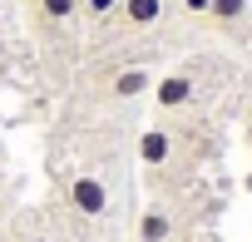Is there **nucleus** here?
I'll return each instance as SVG.
<instances>
[{
  "mask_svg": "<svg viewBox=\"0 0 252 242\" xmlns=\"http://www.w3.org/2000/svg\"><path fill=\"white\" fill-rule=\"evenodd\" d=\"M183 242H213V237H208V232H193V237H183Z\"/></svg>",
  "mask_w": 252,
  "mask_h": 242,
  "instance_id": "nucleus-13",
  "label": "nucleus"
},
{
  "mask_svg": "<svg viewBox=\"0 0 252 242\" xmlns=\"http://www.w3.org/2000/svg\"><path fill=\"white\" fill-rule=\"evenodd\" d=\"M154 104L163 109V114H183V109H193L198 99H203V79H198V64H178V69H168L163 79H154Z\"/></svg>",
  "mask_w": 252,
  "mask_h": 242,
  "instance_id": "nucleus-2",
  "label": "nucleus"
},
{
  "mask_svg": "<svg viewBox=\"0 0 252 242\" xmlns=\"http://www.w3.org/2000/svg\"><path fill=\"white\" fill-rule=\"evenodd\" d=\"M64 203H69V212L79 217V222H104L109 217V183H104V173H74L69 183H64Z\"/></svg>",
  "mask_w": 252,
  "mask_h": 242,
  "instance_id": "nucleus-3",
  "label": "nucleus"
},
{
  "mask_svg": "<svg viewBox=\"0 0 252 242\" xmlns=\"http://www.w3.org/2000/svg\"><path fill=\"white\" fill-rule=\"evenodd\" d=\"M154 89V69L139 60V64H119L114 74H109V84H104V94L114 99V104H124V99H139V94H149Z\"/></svg>",
  "mask_w": 252,
  "mask_h": 242,
  "instance_id": "nucleus-6",
  "label": "nucleus"
},
{
  "mask_svg": "<svg viewBox=\"0 0 252 242\" xmlns=\"http://www.w3.org/2000/svg\"><path fill=\"white\" fill-rule=\"evenodd\" d=\"M25 5H30L35 35H40L50 50L69 45V35H74V25H79V0H25Z\"/></svg>",
  "mask_w": 252,
  "mask_h": 242,
  "instance_id": "nucleus-1",
  "label": "nucleus"
},
{
  "mask_svg": "<svg viewBox=\"0 0 252 242\" xmlns=\"http://www.w3.org/2000/svg\"><path fill=\"white\" fill-rule=\"evenodd\" d=\"M208 5H213V0H183V15L188 20H208Z\"/></svg>",
  "mask_w": 252,
  "mask_h": 242,
  "instance_id": "nucleus-10",
  "label": "nucleus"
},
{
  "mask_svg": "<svg viewBox=\"0 0 252 242\" xmlns=\"http://www.w3.org/2000/svg\"><path fill=\"white\" fill-rule=\"evenodd\" d=\"M10 60H15V55H10V40L0 35V79H10Z\"/></svg>",
  "mask_w": 252,
  "mask_h": 242,
  "instance_id": "nucleus-11",
  "label": "nucleus"
},
{
  "mask_svg": "<svg viewBox=\"0 0 252 242\" xmlns=\"http://www.w3.org/2000/svg\"><path fill=\"white\" fill-rule=\"evenodd\" d=\"M134 237H139V242H173V237H178V217H173V208H168V203H149V208L139 212Z\"/></svg>",
  "mask_w": 252,
  "mask_h": 242,
  "instance_id": "nucleus-7",
  "label": "nucleus"
},
{
  "mask_svg": "<svg viewBox=\"0 0 252 242\" xmlns=\"http://www.w3.org/2000/svg\"><path fill=\"white\" fill-rule=\"evenodd\" d=\"M208 20H213L222 35L247 40V25H252V0H213V5H208Z\"/></svg>",
  "mask_w": 252,
  "mask_h": 242,
  "instance_id": "nucleus-8",
  "label": "nucleus"
},
{
  "mask_svg": "<svg viewBox=\"0 0 252 242\" xmlns=\"http://www.w3.org/2000/svg\"><path fill=\"white\" fill-rule=\"evenodd\" d=\"M114 10H119V0H79V20L84 25H104Z\"/></svg>",
  "mask_w": 252,
  "mask_h": 242,
  "instance_id": "nucleus-9",
  "label": "nucleus"
},
{
  "mask_svg": "<svg viewBox=\"0 0 252 242\" xmlns=\"http://www.w3.org/2000/svg\"><path fill=\"white\" fill-rule=\"evenodd\" d=\"M163 15H168V0H119V10L104 25H114V35H149L163 25Z\"/></svg>",
  "mask_w": 252,
  "mask_h": 242,
  "instance_id": "nucleus-4",
  "label": "nucleus"
},
{
  "mask_svg": "<svg viewBox=\"0 0 252 242\" xmlns=\"http://www.w3.org/2000/svg\"><path fill=\"white\" fill-rule=\"evenodd\" d=\"M173 158H178V134H173L168 124H154V129L139 134V163H144L149 173H163Z\"/></svg>",
  "mask_w": 252,
  "mask_h": 242,
  "instance_id": "nucleus-5",
  "label": "nucleus"
},
{
  "mask_svg": "<svg viewBox=\"0 0 252 242\" xmlns=\"http://www.w3.org/2000/svg\"><path fill=\"white\" fill-rule=\"evenodd\" d=\"M15 242H55V237H50V232H35V227H30V232H20Z\"/></svg>",
  "mask_w": 252,
  "mask_h": 242,
  "instance_id": "nucleus-12",
  "label": "nucleus"
}]
</instances>
